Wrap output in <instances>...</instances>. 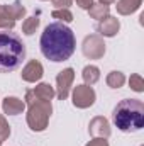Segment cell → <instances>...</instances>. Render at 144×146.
<instances>
[{
  "mask_svg": "<svg viewBox=\"0 0 144 146\" xmlns=\"http://www.w3.org/2000/svg\"><path fill=\"white\" fill-rule=\"evenodd\" d=\"M27 49L22 39L15 33H0V73L15 72L26 61Z\"/></svg>",
  "mask_w": 144,
  "mask_h": 146,
  "instance_id": "cell-3",
  "label": "cell"
},
{
  "mask_svg": "<svg viewBox=\"0 0 144 146\" xmlns=\"http://www.w3.org/2000/svg\"><path fill=\"white\" fill-rule=\"evenodd\" d=\"M115 127L122 133H139L144 127V104L139 99H124L112 112Z\"/></svg>",
  "mask_w": 144,
  "mask_h": 146,
  "instance_id": "cell-2",
  "label": "cell"
},
{
  "mask_svg": "<svg viewBox=\"0 0 144 146\" xmlns=\"http://www.w3.org/2000/svg\"><path fill=\"white\" fill-rule=\"evenodd\" d=\"M41 53L46 60L61 63L70 60L76 49V39L73 31L63 22H51L44 27L39 39Z\"/></svg>",
  "mask_w": 144,
  "mask_h": 146,
  "instance_id": "cell-1",
  "label": "cell"
}]
</instances>
